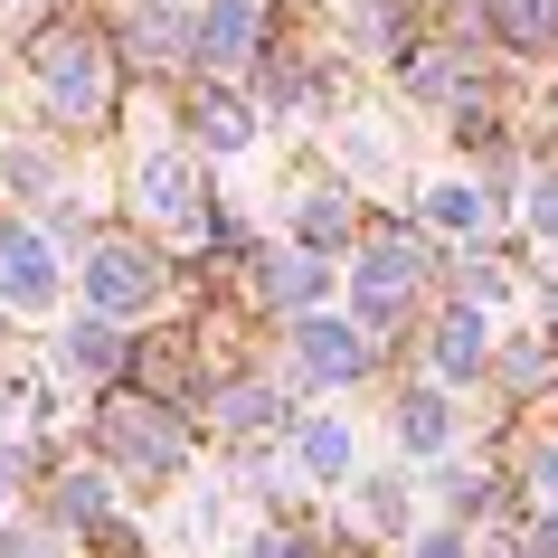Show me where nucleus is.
<instances>
[{
	"label": "nucleus",
	"instance_id": "1",
	"mask_svg": "<svg viewBox=\"0 0 558 558\" xmlns=\"http://www.w3.org/2000/svg\"><path fill=\"white\" fill-rule=\"evenodd\" d=\"M38 76H48V95H58V114H95V105H105V48H95L86 29L48 38V48H38Z\"/></svg>",
	"mask_w": 558,
	"mask_h": 558
},
{
	"label": "nucleus",
	"instance_id": "2",
	"mask_svg": "<svg viewBox=\"0 0 558 558\" xmlns=\"http://www.w3.org/2000/svg\"><path fill=\"white\" fill-rule=\"evenodd\" d=\"M86 303H95V313H143V303H161L151 256H143V246H95V256H86Z\"/></svg>",
	"mask_w": 558,
	"mask_h": 558
},
{
	"label": "nucleus",
	"instance_id": "3",
	"mask_svg": "<svg viewBox=\"0 0 558 558\" xmlns=\"http://www.w3.org/2000/svg\"><path fill=\"white\" fill-rule=\"evenodd\" d=\"M0 303L10 313H48L58 303V256L29 228H0Z\"/></svg>",
	"mask_w": 558,
	"mask_h": 558
},
{
	"label": "nucleus",
	"instance_id": "4",
	"mask_svg": "<svg viewBox=\"0 0 558 558\" xmlns=\"http://www.w3.org/2000/svg\"><path fill=\"white\" fill-rule=\"evenodd\" d=\"M199 58H208V66H246V58H265V0H208Z\"/></svg>",
	"mask_w": 558,
	"mask_h": 558
},
{
	"label": "nucleus",
	"instance_id": "5",
	"mask_svg": "<svg viewBox=\"0 0 558 558\" xmlns=\"http://www.w3.org/2000/svg\"><path fill=\"white\" fill-rule=\"evenodd\" d=\"M408 284H416V246H408V236H379V246H369V265H360V313H369V323H388V313L408 303Z\"/></svg>",
	"mask_w": 558,
	"mask_h": 558
},
{
	"label": "nucleus",
	"instance_id": "6",
	"mask_svg": "<svg viewBox=\"0 0 558 558\" xmlns=\"http://www.w3.org/2000/svg\"><path fill=\"white\" fill-rule=\"evenodd\" d=\"M133 190H143V218H161V228H190V218H199V180H190V161H180V151L143 161V171H133Z\"/></svg>",
	"mask_w": 558,
	"mask_h": 558
},
{
	"label": "nucleus",
	"instance_id": "7",
	"mask_svg": "<svg viewBox=\"0 0 558 558\" xmlns=\"http://www.w3.org/2000/svg\"><path fill=\"white\" fill-rule=\"evenodd\" d=\"M105 445L133 454L143 473H171V464H180V436L161 426V416H143V408H114V416H105Z\"/></svg>",
	"mask_w": 558,
	"mask_h": 558
},
{
	"label": "nucleus",
	"instance_id": "8",
	"mask_svg": "<svg viewBox=\"0 0 558 558\" xmlns=\"http://www.w3.org/2000/svg\"><path fill=\"white\" fill-rule=\"evenodd\" d=\"M294 351H303V379H360V360H369V351H360V331H341V323H303L294 331Z\"/></svg>",
	"mask_w": 558,
	"mask_h": 558
},
{
	"label": "nucleus",
	"instance_id": "9",
	"mask_svg": "<svg viewBox=\"0 0 558 558\" xmlns=\"http://www.w3.org/2000/svg\"><path fill=\"white\" fill-rule=\"evenodd\" d=\"M493 29L511 48H549L558 38V0H493Z\"/></svg>",
	"mask_w": 558,
	"mask_h": 558
},
{
	"label": "nucleus",
	"instance_id": "10",
	"mask_svg": "<svg viewBox=\"0 0 558 558\" xmlns=\"http://www.w3.org/2000/svg\"><path fill=\"white\" fill-rule=\"evenodd\" d=\"M66 369H76V379H114V369H123L114 323H76V331H66Z\"/></svg>",
	"mask_w": 558,
	"mask_h": 558
},
{
	"label": "nucleus",
	"instance_id": "11",
	"mask_svg": "<svg viewBox=\"0 0 558 558\" xmlns=\"http://www.w3.org/2000/svg\"><path fill=\"white\" fill-rule=\"evenodd\" d=\"M294 454H303V473H323V483H341V473H351V436H341L331 416H313V426H303Z\"/></svg>",
	"mask_w": 558,
	"mask_h": 558
},
{
	"label": "nucleus",
	"instance_id": "12",
	"mask_svg": "<svg viewBox=\"0 0 558 558\" xmlns=\"http://www.w3.org/2000/svg\"><path fill=\"white\" fill-rule=\"evenodd\" d=\"M436 369L445 379H473V369H483V323H473V313H454V323L436 331Z\"/></svg>",
	"mask_w": 558,
	"mask_h": 558
},
{
	"label": "nucleus",
	"instance_id": "13",
	"mask_svg": "<svg viewBox=\"0 0 558 558\" xmlns=\"http://www.w3.org/2000/svg\"><path fill=\"white\" fill-rule=\"evenodd\" d=\"M265 294H275V303H323L331 275H323V256H284L275 275H265Z\"/></svg>",
	"mask_w": 558,
	"mask_h": 558
},
{
	"label": "nucleus",
	"instance_id": "14",
	"mask_svg": "<svg viewBox=\"0 0 558 558\" xmlns=\"http://www.w3.org/2000/svg\"><path fill=\"white\" fill-rule=\"evenodd\" d=\"M341 218H351V208H341V190H303L294 236H303V246H331V236H341Z\"/></svg>",
	"mask_w": 558,
	"mask_h": 558
},
{
	"label": "nucleus",
	"instance_id": "15",
	"mask_svg": "<svg viewBox=\"0 0 558 558\" xmlns=\"http://www.w3.org/2000/svg\"><path fill=\"white\" fill-rule=\"evenodd\" d=\"M398 436H408V454H436L445 445V398H408L398 408Z\"/></svg>",
	"mask_w": 558,
	"mask_h": 558
},
{
	"label": "nucleus",
	"instance_id": "16",
	"mask_svg": "<svg viewBox=\"0 0 558 558\" xmlns=\"http://www.w3.org/2000/svg\"><path fill=\"white\" fill-rule=\"evenodd\" d=\"M199 133H208L218 151H236L246 133H256V114H246V105H228V95H208V105H199Z\"/></svg>",
	"mask_w": 558,
	"mask_h": 558
},
{
	"label": "nucleus",
	"instance_id": "17",
	"mask_svg": "<svg viewBox=\"0 0 558 558\" xmlns=\"http://www.w3.org/2000/svg\"><path fill=\"white\" fill-rule=\"evenodd\" d=\"M436 228H483V190H473V180H445V190H436Z\"/></svg>",
	"mask_w": 558,
	"mask_h": 558
},
{
	"label": "nucleus",
	"instance_id": "18",
	"mask_svg": "<svg viewBox=\"0 0 558 558\" xmlns=\"http://www.w3.org/2000/svg\"><path fill=\"white\" fill-rule=\"evenodd\" d=\"M95 511H105V483H95V473H66L58 483V521H95Z\"/></svg>",
	"mask_w": 558,
	"mask_h": 558
},
{
	"label": "nucleus",
	"instance_id": "19",
	"mask_svg": "<svg viewBox=\"0 0 558 558\" xmlns=\"http://www.w3.org/2000/svg\"><path fill=\"white\" fill-rule=\"evenodd\" d=\"M265 416H275V398H265V388H236V398H228V426H236V436H256Z\"/></svg>",
	"mask_w": 558,
	"mask_h": 558
},
{
	"label": "nucleus",
	"instance_id": "20",
	"mask_svg": "<svg viewBox=\"0 0 558 558\" xmlns=\"http://www.w3.org/2000/svg\"><path fill=\"white\" fill-rule=\"evenodd\" d=\"M530 228L558 236V180H539V190H530Z\"/></svg>",
	"mask_w": 558,
	"mask_h": 558
},
{
	"label": "nucleus",
	"instance_id": "21",
	"mask_svg": "<svg viewBox=\"0 0 558 558\" xmlns=\"http://www.w3.org/2000/svg\"><path fill=\"white\" fill-rule=\"evenodd\" d=\"M256 558H313V549H303V539H284V530H275V539H265Z\"/></svg>",
	"mask_w": 558,
	"mask_h": 558
},
{
	"label": "nucleus",
	"instance_id": "22",
	"mask_svg": "<svg viewBox=\"0 0 558 558\" xmlns=\"http://www.w3.org/2000/svg\"><path fill=\"white\" fill-rule=\"evenodd\" d=\"M530 549H539V558H558V511H549L539 530H530Z\"/></svg>",
	"mask_w": 558,
	"mask_h": 558
},
{
	"label": "nucleus",
	"instance_id": "23",
	"mask_svg": "<svg viewBox=\"0 0 558 558\" xmlns=\"http://www.w3.org/2000/svg\"><path fill=\"white\" fill-rule=\"evenodd\" d=\"M416 558H464V539H426V549H416Z\"/></svg>",
	"mask_w": 558,
	"mask_h": 558
}]
</instances>
